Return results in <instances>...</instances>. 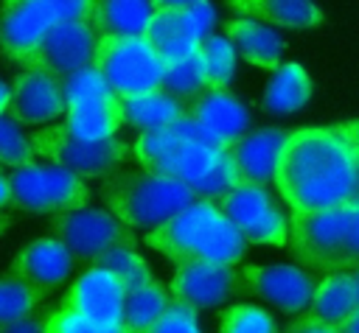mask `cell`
Instances as JSON below:
<instances>
[{
	"mask_svg": "<svg viewBox=\"0 0 359 333\" xmlns=\"http://www.w3.org/2000/svg\"><path fill=\"white\" fill-rule=\"evenodd\" d=\"M62 126L81 140H109L123 126L121 101L115 95H107V98H95V101L70 104L65 109Z\"/></svg>",
	"mask_w": 359,
	"mask_h": 333,
	"instance_id": "603a6c76",
	"label": "cell"
},
{
	"mask_svg": "<svg viewBox=\"0 0 359 333\" xmlns=\"http://www.w3.org/2000/svg\"><path fill=\"white\" fill-rule=\"evenodd\" d=\"M121 115H123L126 126H132L137 132H151V129H163L165 123L182 118L185 104L180 98L168 95L165 90H151L146 95L121 101Z\"/></svg>",
	"mask_w": 359,
	"mask_h": 333,
	"instance_id": "4316f807",
	"label": "cell"
},
{
	"mask_svg": "<svg viewBox=\"0 0 359 333\" xmlns=\"http://www.w3.org/2000/svg\"><path fill=\"white\" fill-rule=\"evenodd\" d=\"M219 333H278V325L258 305H230L219 316Z\"/></svg>",
	"mask_w": 359,
	"mask_h": 333,
	"instance_id": "d6a6232c",
	"label": "cell"
},
{
	"mask_svg": "<svg viewBox=\"0 0 359 333\" xmlns=\"http://www.w3.org/2000/svg\"><path fill=\"white\" fill-rule=\"evenodd\" d=\"M93 266H101V269H107L109 274H115L118 283H121L126 291L151 280L149 263L135 252V246H112L109 252H104L101 257H95Z\"/></svg>",
	"mask_w": 359,
	"mask_h": 333,
	"instance_id": "f546056e",
	"label": "cell"
},
{
	"mask_svg": "<svg viewBox=\"0 0 359 333\" xmlns=\"http://www.w3.org/2000/svg\"><path fill=\"white\" fill-rule=\"evenodd\" d=\"M42 333H101V327L76 311L56 308L42 319Z\"/></svg>",
	"mask_w": 359,
	"mask_h": 333,
	"instance_id": "8d00e7d4",
	"label": "cell"
},
{
	"mask_svg": "<svg viewBox=\"0 0 359 333\" xmlns=\"http://www.w3.org/2000/svg\"><path fill=\"white\" fill-rule=\"evenodd\" d=\"M34 157H45L50 165H59L79 179L107 176L118 165H123L132 157V146L109 137V140H81L70 134L65 126H48L28 134Z\"/></svg>",
	"mask_w": 359,
	"mask_h": 333,
	"instance_id": "52a82bcc",
	"label": "cell"
},
{
	"mask_svg": "<svg viewBox=\"0 0 359 333\" xmlns=\"http://www.w3.org/2000/svg\"><path fill=\"white\" fill-rule=\"evenodd\" d=\"M241 283L269 305L286 311V313H300L309 308V299L314 294V280L303 269L292 263H272V266H244Z\"/></svg>",
	"mask_w": 359,
	"mask_h": 333,
	"instance_id": "5bb4252c",
	"label": "cell"
},
{
	"mask_svg": "<svg viewBox=\"0 0 359 333\" xmlns=\"http://www.w3.org/2000/svg\"><path fill=\"white\" fill-rule=\"evenodd\" d=\"M6 204H11V187H8V179L0 173V210H3Z\"/></svg>",
	"mask_w": 359,
	"mask_h": 333,
	"instance_id": "7bdbcfd3",
	"label": "cell"
},
{
	"mask_svg": "<svg viewBox=\"0 0 359 333\" xmlns=\"http://www.w3.org/2000/svg\"><path fill=\"white\" fill-rule=\"evenodd\" d=\"M286 246L300 263L320 271L359 269V204L292 215Z\"/></svg>",
	"mask_w": 359,
	"mask_h": 333,
	"instance_id": "277c9868",
	"label": "cell"
},
{
	"mask_svg": "<svg viewBox=\"0 0 359 333\" xmlns=\"http://www.w3.org/2000/svg\"><path fill=\"white\" fill-rule=\"evenodd\" d=\"M101 196L118 221H123L129 229L146 232L196 201L182 182L151 171H112L104 176Z\"/></svg>",
	"mask_w": 359,
	"mask_h": 333,
	"instance_id": "5b68a950",
	"label": "cell"
},
{
	"mask_svg": "<svg viewBox=\"0 0 359 333\" xmlns=\"http://www.w3.org/2000/svg\"><path fill=\"white\" fill-rule=\"evenodd\" d=\"M132 157L143 171L171 176L205 201H216L244 182L227 148H208L191 140H180L165 129L140 132L132 143Z\"/></svg>",
	"mask_w": 359,
	"mask_h": 333,
	"instance_id": "7a4b0ae2",
	"label": "cell"
},
{
	"mask_svg": "<svg viewBox=\"0 0 359 333\" xmlns=\"http://www.w3.org/2000/svg\"><path fill=\"white\" fill-rule=\"evenodd\" d=\"M143 39L157 53L163 67L177 64L182 59L194 56L196 48H199V39L191 31L185 6L182 8H154V14H151V20L146 25Z\"/></svg>",
	"mask_w": 359,
	"mask_h": 333,
	"instance_id": "d6986e66",
	"label": "cell"
},
{
	"mask_svg": "<svg viewBox=\"0 0 359 333\" xmlns=\"http://www.w3.org/2000/svg\"><path fill=\"white\" fill-rule=\"evenodd\" d=\"M359 308L356 302V288H353V274L351 271H334L323 277L314 285V294L309 299V308L303 311L306 316L328 325V327H342L345 319Z\"/></svg>",
	"mask_w": 359,
	"mask_h": 333,
	"instance_id": "7402d4cb",
	"label": "cell"
},
{
	"mask_svg": "<svg viewBox=\"0 0 359 333\" xmlns=\"http://www.w3.org/2000/svg\"><path fill=\"white\" fill-rule=\"evenodd\" d=\"M0 333H42V319L25 316V319H17L11 325H3Z\"/></svg>",
	"mask_w": 359,
	"mask_h": 333,
	"instance_id": "ab89813d",
	"label": "cell"
},
{
	"mask_svg": "<svg viewBox=\"0 0 359 333\" xmlns=\"http://www.w3.org/2000/svg\"><path fill=\"white\" fill-rule=\"evenodd\" d=\"M73 269V257L70 252L53 238V235H45V238H36L34 243H28L11 263V274H17L20 280L36 285V288H56L67 280Z\"/></svg>",
	"mask_w": 359,
	"mask_h": 333,
	"instance_id": "ac0fdd59",
	"label": "cell"
},
{
	"mask_svg": "<svg viewBox=\"0 0 359 333\" xmlns=\"http://www.w3.org/2000/svg\"><path fill=\"white\" fill-rule=\"evenodd\" d=\"M185 115L222 148H230L238 137H244L250 123L244 104L236 95H230L227 87H205L185 106Z\"/></svg>",
	"mask_w": 359,
	"mask_h": 333,
	"instance_id": "2e32d148",
	"label": "cell"
},
{
	"mask_svg": "<svg viewBox=\"0 0 359 333\" xmlns=\"http://www.w3.org/2000/svg\"><path fill=\"white\" fill-rule=\"evenodd\" d=\"M353 288H356V302H359V269H356V274H353Z\"/></svg>",
	"mask_w": 359,
	"mask_h": 333,
	"instance_id": "bcb514c9",
	"label": "cell"
},
{
	"mask_svg": "<svg viewBox=\"0 0 359 333\" xmlns=\"http://www.w3.org/2000/svg\"><path fill=\"white\" fill-rule=\"evenodd\" d=\"M8 98H11V84L0 81V115H6V109H8Z\"/></svg>",
	"mask_w": 359,
	"mask_h": 333,
	"instance_id": "f6af8a7d",
	"label": "cell"
},
{
	"mask_svg": "<svg viewBox=\"0 0 359 333\" xmlns=\"http://www.w3.org/2000/svg\"><path fill=\"white\" fill-rule=\"evenodd\" d=\"M208 87V78H205V64L199 59V53L177 62V64H168L163 67V78H160V90H165L168 95L174 98H194L196 92H202Z\"/></svg>",
	"mask_w": 359,
	"mask_h": 333,
	"instance_id": "4dcf8cb0",
	"label": "cell"
},
{
	"mask_svg": "<svg viewBox=\"0 0 359 333\" xmlns=\"http://www.w3.org/2000/svg\"><path fill=\"white\" fill-rule=\"evenodd\" d=\"M283 140H286V129H261L255 134L238 137L227 151H230L241 179L266 187L275 176V165H278Z\"/></svg>",
	"mask_w": 359,
	"mask_h": 333,
	"instance_id": "ffe728a7",
	"label": "cell"
},
{
	"mask_svg": "<svg viewBox=\"0 0 359 333\" xmlns=\"http://www.w3.org/2000/svg\"><path fill=\"white\" fill-rule=\"evenodd\" d=\"M283 333H339V330L337 327H328V325H323V322H317V319H311V316L303 313L294 322H289Z\"/></svg>",
	"mask_w": 359,
	"mask_h": 333,
	"instance_id": "f35d334b",
	"label": "cell"
},
{
	"mask_svg": "<svg viewBox=\"0 0 359 333\" xmlns=\"http://www.w3.org/2000/svg\"><path fill=\"white\" fill-rule=\"evenodd\" d=\"M50 14L39 0H0V50L11 62H25L50 28Z\"/></svg>",
	"mask_w": 359,
	"mask_h": 333,
	"instance_id": "e0dca14e",
	"label": "cell"
},
{
	"mask_svg": "<svg viewBox=\"0 0 359 333\" xmlns=\"http://www.w3.org/2000/svg\"><path fill=\"white\" fill-rule=\"evenodd\" d=\"M146 243L157 252H163L168 260L180 263H227L236 266L247 243L236 232V227L222 215V210L213 201L196 199L160 227L146 232Z\"/></svg>",
	"mask_w": 359,
	"mask_h": 333,
	"instance_id": "3957f363",
	"label": "cell"
},
{
	"mask_svg": "<svg viewBox=\"0 0 359 333\" xmlns=\"http://www.w3.org/2000/svg\"><path fill=\"white\" fill-rule=\"evenodd\" d=\"M171 302L168 288L160 280H149L143 285H135L123 294V313H121V330L123 333H143Z\"/></svg>",
	"mask_w": 359,
	"mask_h": 333,
	"instance_id": "83f0119b",
	"label": "cell"
},
{
	"mask_svg": "<svg viewBox=\"0 0 359 333\" xmlns=\"http://www.w3.org/2000/svg\"><path fill=\"white\" fill-rule=\"evenodd\" d=\"M123 294H126V288L118 283L115 274H109L101 266H90L67 288L59 308L76 311V313L87 316L93 325H98L101 330H109V327H121Z\"/></svg>",
	"mask_w": 359,
	"mask_h": 333,
	"instance_id": "4fadbf2b",
	"label": "cell"
},
{
	"mask_svg": "<svg viewBox=\"0 0 359 333\" xmlns=\"http://www.w3.org/2000/svg\"><path fill=\"white\" fill-rule=\"evenodd\" d=\"M202 64H205V78L208 87H227L233 73H236V50L224 36H205L196 48Z\"/></svg>",
	"mask_w": 359,
	"mask_h": 333,
	"instance_id": "1f68e13d",
	"label": "cell"
},
{
	"mask_svg": "<svg viewBox=\"0 0 359 333\" xmlns=\"http://www.w3.org/2000/svg\"><path fill=\"white\" fill-rule=\"evenodd\" d=\"M194 0H151L154 8H182V6H191Z\"/></svg>",
	"mask_w": 359,
	"mask_h": 333,
	"instance_id": "ee69618b",
	"label": "cell"
},
{
	"mask_svg": "<svg viewBox=\"0 0 359 333\" xmlns=\"http://www.w3.org/2000/svg\"><path fill=\"white\" fill-rule=\"evenodd\" d=\"M67 104L62 95V81L42 70H22L11 84V98L6 115L20 126L50 123L65 115Z\"/></svg>",
	"mask_w": 359,
	"mask_h": 333,
	"instance_id": "9a60e30c",
	"label": "cell"
},
{
	"mask_svg": "<svg viewBox=\"0 0 359 333\" xmlns=\"http://www.w3.org/2000/svg\"><path fill=\"white\" fill-rule=\"evenodd\" d=\"M339 333H359V308L345 319V325L339 327Z\"/></svg>",
	"mask_w": 359,
	"mask_h": 333,
	"instance_id": "b9f144b4",
	"label": "cell"
},
{
	"mask_svg": "<svg viewBox=\"0 0 359 333\" xmlns=\"http://www.w3.org/2000/svg\"><path fill=\"white\" fill-rule=\"evenodd\" d=\"M213 204L236 227V232L244 238V243L286 246L289 218L269 199L266 187L252 185V182H241L238 187H233L222 199H216Z\"/></svg>",
	"mask_w": 359,
	"mask_h": 333,
	"instance_id": "30bf717a",
	"label": "cell"
},
{
	"mask_svg": "<svg viewBox=\"0 0 359 333\" xmlns=\"http://www.w3.org/2000/svg\"><path fill=\"white\" fill-rule=\"evenodd\" d=\"M292 215L359 204V151L342 123L286 132L275 176Z\"/></svg>",
	"mask_w": 359,
	"mask_h": 333,
	"instance_id": "6da1fadb",
	"label": "cell"
},
{
	"mask_svg": "<svg viewBox=\"0 0 359 333\" xmlns=\"http://www.w3.org/2000/svg\"><path fill=\"white\" fill-rule=\"evenodd\" d=\"M8 187H11V207L28 213H65L76 207H87L90 187L76 173L59 165H22L11 168Z\"/></svg>",
	"mask_w": 359,
	"mask_h": 333,
	"instance_id": "ba28073f",
	"label": "cell"
},
{
	"mask_svg": "<svg viewBox=\"0 0 359 333\" xmlns=\"http://www.w3.org/2000/svg\"><path fill=\"white\" fill-rule=\"evenodd\" d=\"M50 232L70 252V257L81 263H93L112 246H135L132 229L123 221H118L109 210L76 207L53 213Z\"/></svg>",
	"mask_w": 359,
	"mask_h": 333,
	"instance_id": "9c48e42d",
	"label": "cell"
},
{
	"mask_svg": "<svg viewBox=\"0 0 359 333\" xmlns=\"http://www.w3.org/2000/svg\"><path fill=\"white\" fill-rule=\"evenodd\" d=\"M224 34L233 50H238L241 59H247V64L261 70H278L283 64V50H286L283 39L258 20H247V17L230 20Z\"/></svg>",
	"mask_w": 359,
	"mask_h": 333,
	"instance_id": "44dd1931",
	"label": "cell"
},
{
	"mask_svg": "<svg viewBox=\"0 0 359 333\" xmlns=\"http://www.w3.org/2000/svg\"><path fill=\"white\" fill-rule=\"evenodd\" d=\"M0 162L8 168H22L34 162V148L28 134L8 115H0Z\"/></svg>",
	"mask_w": 359,
	"mask_h": 333,
	"instance_id": "836d02e7",
	"label": "cell"
},
{
	"mask_svg": "<svg viewBox=\"0 0 359 333\" xmlns=\"http://www.w3.org/2000/svg\"><path fill=\"white\" fill-rule=\"evenodd\" d=\"M93 67L118 101L160 90L163 64L143 36H98Z\"/></svg>",
	"mask_w": 359,
	"mask_h": 333,
	"instance_id": "8992f818",
	"label": "cell"
},
{
	"mask_svg": "<svg viewBox=\"0 0 359 333\" xmlns=\"http://www.w3.org/2000/svg\"><path fill=\"white\" fill-rule=\"evenodd\" d=\"M53 22H90L98 0H39Z\"/></svg>",
	"mask_w": 359,
	"mask_h": 333,
	"instance_id": "74e56055",
	"label": "cell"
},
{
	"mask_svg": "<svg viewBox=\"0 0 359 333\" xmlns=\"http://www.w3.org/2000/svg\"><path fill=\"white\" fill-rule=\"evenodd\" d=\"M143 333H202V330H199L194 308L180 305V302H168L165 311Z\"/></svg>",
	"mask_w": 359,
	"mask_h": 333,
	"instance_id": "d590c367",
	"label": "cell"
},
{
	"mask_svg": "<svg viewBox=\"0 0 359 333\" xmlns=\"http://www.w3.org/2000/svg\"><path fill=\"white\" fill-rule=\"evenodd\" d=\"M59 81H62V95H65V104H67V106H70V104L95 101V98H107V95H109V90H107L101 73H98L93 64H90V67H81V70H76V73H70V76H65V78H59Z\"/></svg>",
	"mask_w": 359,
	"mask_h": 333,
	"instance_id": "e575fe53",
	"label": "cell"
},
{
	"mask_svg": "<svg viewBox=\"0 0 359 333\" xmlns=\"http://www.w3.org/2000/svg\"><path fill=\"white\" fill-rule=\"evenodd\" d=\"M165 288L171 302L202 311V308H216L224 299L236 297L241 291V277L227 263L196 260V263H180Z\"/></svg>",
	"mask_w": 359,
	"mask_h": 333,
	"instance_id": "7c38bea8",
	"label": "cell"
},
{
	"mask_svg": "<svg viewBox=\"0 0 359 333\" xmlns=\"http://www.w3.org/2000/svg\"><path fill=\"white\" fill-rule=\"evenodd\" d=\"M238 17L264 20L280 28H314L323 22V11L311 0H224Z\"/></svg>",
	"mask_w": 359,
	"mask_h": 333,
	"instance_id": "cb8c5ba5",
	"label": "cell"
},
{
	"mask_svg": "<svg viewBox=\"0 0 359 333\" xmlns=\"http://www.w3.org/2000/svg\"><path fill=\"white\" fill-rule=\"evenodd\" d=\"M311 98V78L297 62H286L278 70H272V78L266 81L261 106L275 115H289L306 106Z\"/></svg>",
	"mask_w": 359,
	"mask_h": 333,
	"instance_id": "484cf974",
	"label": "cell"
},
{
	"mask_svg": "<svg viewBox=\"0 0 359 333\" xmlns=\"http://www.w3.org/2000/svg\"><path fill=\"white\" fill-rule=\"evenodd\" d=\"M45 297H48L45 288H36L20 280L17 274H3L0 277V327L17 319L34 316V311L45 302Z\"/></svg>",
	"mask_w": 359,
	"mask_h": 333,
	"instance_id": "f1b7e54d",
	"label": "cell"
},
{
	"mask_svg": "<svg viewBox=\"0 0 359 333\" xmlns=\"http://www.w3.org/2000/svg\"><path fill=\"white\" fill-rule=\"evenodd\" d=\"M95 31L90 22H50L39 45L22 62L25 70H42L56 78H65L81 67L93 64Z\"/></svg>",
	"mask_w": 359,
	"mask_h": 333,
	"instance_id": "8fae6325",
	"label": "cell"
},
{
	"mask_svg": "<svg viewBox=\"0 0 359 333\" xmlns=\"http://www.w3.org/2000/svg\"><path fill=\"white\" fill-rule=\"evenodd\" d=\"M151 14V0H98L90 25L95 36H143Z\"/></svg>",
	"mask_w": 359,
	"mask_h": 333,
	"instance_id": "d4e9b609",
	"label": "cell"
},
{
	"mask_svg": "<svg viewBox=\"0 0 359 333\" xmlns=\"http://www.w3.org/2000/svg\"><path fill=\"white\" fill-rule=\"evenodd\" d=\"M342 129H345L348 140L356 146V151H359V120H345V123H342Z\"/></svg>",
	"mask_w": 359,
	"mask_h": 333,
	"instance_id": "60d3db41",
	"label": "cell"
}]
</instances>
